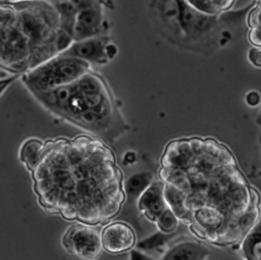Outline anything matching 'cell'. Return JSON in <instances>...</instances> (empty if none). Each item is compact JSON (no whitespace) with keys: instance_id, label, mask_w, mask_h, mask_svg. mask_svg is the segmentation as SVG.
<instances>
[{"instance_id":"cell-1","label":"cell","mask_w":261,"mask_h":260,"mask_svg":"<svg viewBox=\"0 0 261 260\" xmlns=\"http://www.w3.org/2000/svg\"><path fill=\"white\" fill-rule=\"evenodd\" d=\"M31 175L39 205L66 220L105 224L125 202L115 155L96 137L48 139Z\"/></svg>"},{"instance_id":"cell-2","label":"cell","mask_w":261,"mask_h":260,"mask_svg":"<svg viewBox=\"0 0 261 260\" xmlns=\"http://www.w3.org/2000/svg\"><path fill=\"white\" fill-rule=\"evenodd\" d=\"M159 178L182 193L188 225L195 212L208 207L222 211L242 238L258 220V194L249 188L230 151L215 140L170 142Z\"/></svg>"},{"instance_id":"cell-3","label":"cell","mask_w":261,"mask_h":260,"mask_svg":"<svg viewBox=\"0 0 261 260\" xmlns=\"http://www.w3.org/2000/svg\"><path fill=\"white\" fill-rule=\"evenodd\" d=\"M32 95L52 114L104 142H116L129 128L107 82L92 69L69 85Z\"/></svg>"},{"instance_id":"cell-4","label":"cell","mask_w":261,"mask_h":260,"mask_svg":"<svg viewBox=\"0 0 261 260\" xmlns=\"http://www.w3.org/2000/svg\"><path fill=\"white\" fill-rule=\"evenodd\" d=\"M90 70V62L59 53L25 71L21 81L31 94L45 93L69 85Z\"/></svg>"},{"instance_id":"cell-5","label":"cell","mask_w":261,"mask_h":260,"mask_svg":"<svg viewBox=\"0 0 261 260\" xmlns=\"http://www.w3.org/2000/svg\"><path fill=\"white\" fill-rule=\"evenodd\" d=\"M61 243L67 253L81 259H96L103 250L101 233L90 224L82 222L67 227Z\"/></svg>"},{"instance_id":"cell-6","label":"cell","mask_w":261,"mask_h":260,"mask_svg":"<svg viewBox=\"0 0 261 260\" xmlns=\"http://www.w3.org/2000/svg\"><path fill=\"white\" fill-rule=\"evenodd\" d=\"M115 47L110 45L106 38L99 35L79 41H72L65 50L60 52V54L73 56L90 63H104L112 57L111 53H115Z\"/></svg>"},{"instance_id":"cell-7","label":"cell","mask_w":261,"mask_h":260,"mask_svg":"<svg viewBox=\"0 0 261 260\" xmlns=\"http://www.w3.org/2000/svg\"><path fill=\"white\" fill-rule=\"evenodd\" d=\"M103 249L110 254H119L133 249L137 239L134 229L125 222L108 224L101 232Z\"/></svg>"},{"instance_id":"cell-8","label":"cell","mask_w":261,"mask_h":260,"mask_svg":"<svg viewBox=\"0 0 261 260\" xmlns=\"http://www.w3.org/2000/svg\"><path fill=\"white\" fill-rule=\"evenodd\" d=\"M164 187L165 184L161 179L153 180L137 201V208L139 212L153 223L167 207L164 198Z\"/></svg>"},{"instance_id":"cell-9","label":"cell","mask_w":261,"mask_h":260,"mask_svg":"<svg viewBox=\"0 0 261 260\" xmlns=\"http://www.w3.org/2000/svg\"><path fill=\"white\" fill-rule=\"evenodd\" d=\"M101 13L94 6L86 5L80 8L74 16L71 39L72 41H79L95 36H99L101 29Z\"/></svg>"},{"instance_id":"cell-10","label":"cell","mask_w":261,"mask_h":260,"mask_svg":"<svg viewBox=\"0 0 261 260\" xmlns=\"http://www.w3.org/2000/svg\"><path fill=\"white\" fill-rule=\"evenodd\" d=\"M154 175L152 172L144 171L138 172L128 177L126 185L124 186L125 203L127 205H137V201L141 194L152 184Z\"/></svg>"},{"instance_id":"cell-11","label":"cell","mask_w":261,"mask_h":260,"mask_svg":"<svg viewBox=\"0 0 261 260\" xmlns=\"http://www.w3.org/2000/svg\"><path fill=\"white\" fill-rule=\"evenodd\" d=\"M208 254V250L194 242H185L177 244L170 249H168L164 255L163 259H203L205 255Z\"/></svg>"},{"instance_id":"cell-12","label":"cell","mask_w":261,"mask_h":260,"mask_svg":"<svg viewBox=\"0 0 261 260\" xmlns=\"http://www.w3.org/2000/svg\"><path fill=\"white\" fill-rule=\"evenodd\" d=\"M44 142L37 138L27 139L19 149V160L28 171H32L39 162Z\"/></svg>"},{"instance_id":"cell-13","label":"cell","mask_w":261,"mask_h":260,"mask_svg":"<svg viewBox=\"0 0 261 260\" xmlns=\"http://www.w3.org/2000/svg\"><path fill=\"white\" fill-rule=\"evenodd\" d=\"M244 253L249 259H261V222L254 224L246 233Z\"/></svg>"},{"instance_id":"cell-14","label":"cell","mask_w":261,"mask_h":260,"mask_svg":"<svg viewBox=\"0 0 261 260\" xmlns=\"http://www.w3.org/2000/svg\"><path fill=\"white\" fill-rule=\"evenodd\" d=\"M193 9L205 14H215L230 7L234 0H185Z\"/></svg>"},{"instance_id":"cell-15","label":"cell","mask_w":261,"mask_h":260,"mask_svg":"<svg viewBox=\"0 0 261 260\" xmlns=\"http://www.w3.org/2000/svg\"><path fill=\"white\" fill-rule=\"evenodd\" d=\"M178 221H179V219L177 218V216L167 206L161 212V214L157 217V219L155 220L154 223L156 224L159 231H161L163 233H169L176 229V227L178 225Z\"/></svg>"},{"instance_id":"cell-16","label":"cell","mask_w":261,"mask_h":260,"mask_svg":"<svg viewBox=\"0 0 261 260\" xmlns=\"http://www.w3.org/2000/svg\"><path fill=\"white\" fill-rule=\"evenodd\" d=\"M248 38L251 44L257 47H261V24L251 28Z\"/></svg>"},{"instance_id":"cell-17","label":"cell","mask_w":261,"mask_h":260,"mask_svg":"<svg viewBox=\"0 0 261 260\" xmlns=\"http://www.w3.org/2000/svg\"><path fill=\"white\" fill-rule=\"evenodd\" d=\"M248 59L255 67H261V49L251 48L248 52Z\"/></svg>"},{"instance_id":"cell-18","label":"cell","mask_w":261,"mask_h":260,"mask_svg":"<svg viewBox=\"0 0 261 260\" xmlns=\"http://www.w3.org/2000/svg\"><path fill=\"white\" fill-rule=\"evenodd\" d=\"M248 23L251 28L261 24V5L253 9L248 18Z\"/></svg>"},{"instance_id":"cell-19","label":"cell","mask_w":261,"mask_h":260,"mask_svg":"<svg viewBox=\"0 0 261 260\" xmlns=\"http://www.w3.org/2000/svg\"><path fill=\"white\" fill-rule=\"evenodd\" d=\"M246 102L249 106L251 107H255L257 105H259L260 101H261V96L258 92L256 91H251L246 95Z\"/></svg>"},{"instance_id":"cell-20","label":"cell","mask_w":261,"mask_h":260,"mask_svg":"<svg viewBox=\"0 0 261 260\" xmlns=\"http://www.w3.org/2000/svg\"><path fill=\"white\" fill-rule=\"evenodd\" d=\"M259 118H260V120H261V110H260V113H259Z\"/></svg>"},{"instance_id":"cell-21","label":"cell","mask_w":261,"mask_h":260,"mask_svg":"<svg viewBox=\"0 0 261 260\" xmlns=\"http://www.w3.org/2000/svg\"><path fill=\"white\" fill-rule=\"evenodd\" d=\"M257 1H260V2H261V0H257Z\"/></svg>"}]
</instances>
